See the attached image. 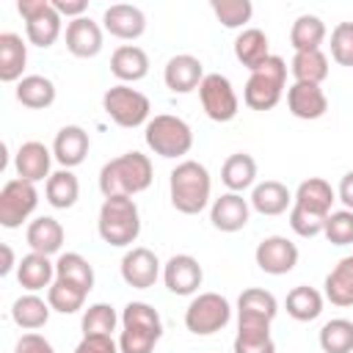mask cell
<instances>
[{"label":"cell","instance_id":"2e32d148","mask_svg":"<svg viewBox=\"0 0 353 353\" xmlns=\"http://www.w3.org/2000/svg\"><path fill=\"white\" fill-rule=\"evenodd\" d=\"M201 279H204V270L199 259L190 254H174L163 265V281L174 295H193L201 287Z\"/></svg>","mask_w":353,"mask_h":353},{"label":"cell","instance_id":"7a4b0ae2","mask_svg":"<svg viewBox=\"0 0 353 353\" xmlns=\"http://www.w3.org/2000/svg\"><path fill=\"white\" fill-rule=\"evenodd\" d=\"M154 179L152 160L141 152H124L113 160H108L99 171V190L105 199L113 196H135L143 193Z\"/></svg>","mask_w":353,"mask_h":353},{"label":"cell","instance_id":"9c48e42d","mask_svg":"<svg viewBox=\"0 0 353 353\" xmlns=\"http://www.w3.org/2000/svg\"><path fill=\"white\" fill-rule=\"evenodd\" d=\"M232 320V306L218 292H199L185 309V328L196 336H210L226 328Z\"/></svg>","mask_w":353,"mask_h":353},{"label":"cell","instance_id":"ba28073f","mask_svg":"<svg viewBox=\"0 0 353 353\" xmlns=\"http://www.w3.org/2000/svg\"><path fill=\"white\" fill-rule=\"evenodd\" d=\"M102 108L110 116V121H116L119 127H141L149 124V113H152V102L146 94H141L138 88H130L124 83L113 85L105 91L102 97Z\"/></svg>","mask_w":353,"mask_h":353},{"label":"cell","instance_id":"d590c367","mask_svg":"<svg viewBox=\"0 0 353 353\" xmlns=\"http://www.w3.org/2000/svg\"><path fill=\"white\" fill-rule=\"evenodd\" d=\"M44 196H47L50 207L69 210V207H74V201L80 196V182H77V176L69 168L52 171L50 179H47V185H44Z\"/></svg>","mask_w":353,"mask_h":353},{"label":"cell","instance_id":"d4e9b609","mask_svg":"<svg viewBox=\"0 0 353 353\" xmlns=\"http://www.w3.org/2000/svg\"><path fill=\"white\" fill-rule=\"evenodd\" d=\"M110 72L124 85L127 83H138V80H143L149 74V55L138 44H121L110 55Z\"/></svg>","mask_w":353,"mask_h":353},{"label":"cell","instance_id":"d6a6232c","mask_svg":"<svg viewBox=\"0 0 353 353\" xmlns=\"http://www.w3.org/2000/svg\"><path fill=\"white\" fill-rule=\"evenodd\" d=\"M17 102L30 110H44L55 102V83L44 74H25L17 83Z\"/></svg>","mask_w":353,"mask_h":353},{"label":"cell","instance_id":"e0dca14e","mask_svg":"<svg viewBox=\"0 0 353 353\" xmlns=\"http://www.w3.org/2000/svg\"><path fill=\"white\" fill-rule=\"evenodd\" d=\"M52 149H47L41 141H25L17 154H14V168H17V176L25 179V182H41V179H50V165H52Z\"/></svg>","mask_w":353,"mask_h":353},{"label":"cell","instance_id":"83f0119b","mask_svg":"<svg viewBox=\"0 0 353 353\" xmlns=\"http://www.w3.org/2000/svg\"><path fill=\"white\" fill-rule=\"evenodd\" d=\"M28 63V44L17 33H0V80L19 83Z\"/></svg>","mask_w":353,"mask_h":353},{"label":"cell","instance_id":"e575fe53","mask_svg":"<svg viewBox=\"0 0 353 353\" xmlns=\"http://www.w3.org/2000/svg\"><path fill=\"white\" fill-rule=\"evenodd\" d=\"M325 41V22L317 14H301L292 28H290V44L295 52H309V50H320V44Z\"/></svg>","mask_w":353,"mask_h":353},{"label":"cell","instance_id":"7bdbcfd3","mask_svg":"<svg viewBox=\"0 0 353 353\" xmlns=\"http://www.w3.org/2000/svg\"><path fill=\"white\" fill-rule=\"evenodd\" d=\"M325 240L331 245H350L353 243V210H336L328 215L325 229H323Z\"/></svg>","mask_w":353,"mask_h":353},{"label":"cell","instance_id":"c3c4849f","mask_svg":"<svg viewBox=\"0 0 353 353\" xmlns=\"http://www.w3.org/2000/svg\"><path fill=\"white\" fill-rule=\"evenodd\" d=\"M50 3H52V8H55L61 17H72V19L85 17V8H88L85 0H50Z\"/></svg>","mask_w":353,"mask_h":353},{"label":"cell","instance_id":"74e56055","mask_svg":"<svg viewBox=\"0 0 353 353\" xmlns=\"http://www.w3.org/2000/svg\"><path fill=\"white\" fill-rule=\"evenodd\" d=\"M290 72L295 83H314L320 85L328 77V58L323 50H309V52H295L290 61Z\"/></svg>","mask_w":353,"mask_h":353},{"label":"cell","instance_id":"ffe728a7","mask_svg":"<svg viewBox=\"0 0 353 353\" xmlns=\"http://www.w3.org/2000/svg\"><path fill=\"white\" fill-rule=\"evenodd\" d=\"M287 108L295 119H303V121H314V119H323L325 110H328V97L320 85L314 83H292L287 88Z\"/></svg>","mask_w":353,"mask_h":353},{"label":"cell","instance_id":"7dc6e473","mask_svg":"<svg viewBox=\"0 0 353 353\" xmlns=\"http://www.w3.org/2000/svg\"><path fill=\"white\" fill-rule=\"evenodd\" d=\"M14 353H55V347H52L41 334L28 331V334H22V336L17 339Z\"/></svg>","mask_w":353,"mask_h":353},{"label":"cell","instance_id":"9a60e30c","mask_svg":"<svg viewBox=\"0 0 353 353\" xmlns=\"http://www.w3.org/2000/svg\"><path fill=\"white\" fill-rule=\"evenodd\" d=\"M121 279L135 290H149L160 279V259L152 248L135 245L121 256Z\"/></svg>","mask_w":353,"mask_h":353},{"label":"cell","instance_id":"681fc988","mask_svg":"<svg viewBox=\"0 0 353 353\" xmlns=\"http://www.w3.org/2000/svg\"><path fill=\"white\" fill-rule=\"evenodd\" d=\"M336 199L345 204V210H353V171H347L336 188Z\"/></svg>","mask_w":353,"mask_h":353},{"label":"cell","instance_id":"8fae6325","mask_svg":"<svg viewBox=\"0 0 353 353\" xmlns=\"http://www.w3.org/2000/svg\"><path fill=\"white\" fill-rule=\"evenodd\" d=\"M199 99H201V108H204L207 119H212L218 124L232 121L240 110V99H237L229 77H223L218 72L204 74V80L199 85Z\"/></svg>","mask_w":353,"mask_h":353},{"label":"cell","instance_id":"52a82bcc","mask_svg":"<svg viewBox=\"0 0 353 353\" xmlns=\"http://www.w3.org/2000/svg\"><path fill=\"white\" fill-rule=\"evenodd\" d=\"M143 141L160 157H182L193 149V130L185 119L160 113L143 127Z\"/></svg>","mask_w":353,"mask_h":353},{"label":"cell","instance_id":"f35d334b","mask_svg":"<svg viewBox=\"0 0 353 353\" xmlns=\"http://www.w3.org/2000/svg\"><path fill=\"white\" fill-rule=\"evenodd\" d=\"M320 347L323 353H353V320L336 317L320 328Z\"/></svg>","mask_w":353,"mask_h":353},{"label":"cell","instance_id":"4316f807","mask_svg":"<svg viewBox=\"0 0 353 353\" xmlns=\"http://www.w3.org/2000/svg\"><path fill=\"white\" fill-rule=\"evenodd\" d=\"M248 204L259 212V215H281L292 207V193L287 185L276 182V179H265L259 185H254Z\"/></svg>","mask_w":353,"mask_h":353},{"label":"cell","instance_id":"484cf974","mask_svg":"<svg viewBox=\"0 0 353 353\" xmlns=\"http://www.w3.org/2000/svg\"><path fill=\"white\" fill-rule=\"evenodd\" d=\"M25 240H28L30 251L44 254V256H52V254H58L61 245H63V226H61L52 215H39L36 221L28 223Z\"/></svg>","mask_w":353,"mask_h":353},{"label":"cell","instance_id":"ac0fdd59","mask_svg":"<svg viewBox=\"0 0 353 353\" xmlns=\"http://www.w3.org/2000/svg\"><path fill=\"white\" fill-rule=\"evenodd\" d=\"M102 25H105V30H108L110 36L124 39V41H135V39H141L143 30H146V14H143L138 6L116 3V6L105 8Z\"/></svg>","mask_w":353,"mask_h":353},{"label":"cell","instance_id":"d6986e66","mask_svg":"<svg viewBox=\"0 0 353 353\" xmlns=\"http://www.w3.org/2000/svg\"><path fill=\"white\" fill-rule=\"evenodd\" d=\"M163 80H165V88L174 91V94H190L201 85L204 80V66L196 55H174L168 58L165 69H163Z\"/></svg>","mask_w":353,"mask_h":353},{"label":"cell","instance_id":"277c9868","mask_svg":"<svg viewBox=\"0 0 353 353\" xmlns=\"http://www.w3.org/2000/svg\"><path fill=\"white\" fill-rule=\"evenodd\" d=\"M163 336V320L154 306L143 301H130L121 312V353H152Z\"/></svg>","mask_w":353,"mask_h":353},{"label":"cell","instance_id":"8992f818","mask_svg":"<svg viewBox=\"0 0 353 353\" xmlns=\"http://www.w3.org/2000/svg\"><path fill=\"white\" fill-rule=\"evenodd\" d=\"M287 83V63L281 55H270L259 69H254L245 80L243 99L251 110H270L279 105Z\"/></svg>","mask_w":353,"mask_h":353},{"label":"cell","instance_id":"836d02e7","mask_svg":"<svg viewBox=\"0 0 353 353\" xmlns=\"http://www.w3.org/2000/svg\"><path fill=\"white\" fill-rule=\"evenodd\" d=\"M221 179L229 188V193H243L256 182V160L245 152H234L221 165Z\"/></svg>","mask_w":353,"mask_h":353},{"label":"cell","instance_id":"bcb514c9","mask_svg":"<svg viewBox=\"0 0 353 353\" xmlns=\"http://www.w3.org/2000/svg\"><path fill=\"white\" fill-rule=\"evenodd\" d=\"M74 353H121V350H119V342H113V336H108V334H88V336L80 339Z\"/></svg>","mask_w":353,"mask_h":353},{"label":"cell","instance_id":"4dcf8cb0","mask_svg":"<svg viewBox=\"0 0 353 353\" xmlns=\"http://www.w3.org/2000/svg\"><path fill=\"white\" fill-rule=\"evenodd\" d=\"M50 301L39 298L36 292H28V295H19L14 303H11V320L22 328V331H36L41 325H47L50 320Z\"/></svg>","mask_w":353,"mask_h":353},{"label":"cell","instance_id":"f907efd6","mask_svg":"<svg viewBox=\"0 0 353 353\" xmlns=\"http://www.w3.org/2000/svg\"><path fill=\"white\" fill-rule=\"evenodd\" d=\"M0 251H3V265H0V276H8V273L14 270V265H19V262H14V251H11V245H8V243H3V245H0Z\"/></svg>","mask_w":353,"mask_h":353},{"label":"cell","instance_id":"6da1fadb","mask_svg":"<svg viewBox=\"0 0 353 353\" xmlns=\"http://www.w3.org/2000/svg\"><path fill=\"white\" fill-rule=\"evenodd\" d=\"M336 201V193L331 182L323 176H309L298 185L290 207V226L298 237H317L325 229L328 215L334 212L331 204Z\"/></svg>","mask_w":353,"mask_h":353},{"label":"cell","instance_id":"44dd1931","mask_svg":"<svg viewBox=\"0 0 353 353\" xmlns=\"http://www.w3.org/2000/svg\"><path fill=\"white\" fill-rule=\"evenodd\" d=\"M248 215H251V204H248V199H243V193H223L210 207L212 226L226 234L240 232L248 223Z\"/></svg>","mask_w":353,"mask_h":353},{"label":"cell","instance_id":"3957f363","mask_svg":"<svg viewBox=\"0 0 353 353\" xmlns=\"http://www.w3.org/2000/svg\"><path fill=\"white\" fill-rule=\"evenodd\" d=\"M212 179L210 171L199 160H182L168 176V196L176 212L182 215H199L210 204Z\"/></svg>","mask_w":353,"mask_h":353},{"label":"cell","instance_id":"ab89813d","mask_svg":"<svg viewBox=\"0 0 353 353\" xmlns=\"http://www.w3.org/2000/svg\"><path fill=\"white\" fill-rule=\"evenodd\" d=\"M85 295H88V292H85L83 287L69 284V281H63V279H55L52 287L47 290V301H50L52 312H61V314H74V312H80L83 303H85Z\"/></svg>","mask_w":353,"mask_h":353},{"label":"cell","instance_id":"60d3db41","mask_svg":"<svg viewBox=\"0 0 353 353\" xmlns=\"http://www.w3.org/2000/svg\"><path fill=\"white\" fill-rule=\"evenodd\" d=\"M116 323H119V314H116V309L110 303H91L83 312L80 328H83V336H88V334H108V336H113Z\"/></svg>","mask_w":353,"mask_h":353},{"label":"cell","instance_id":"7402d4cb","mask_svg":"<svg viewBox=\"0 0 353 353\" xmlns=\"http://www.w3.org/2000/svg\"><path fill=\"white\" fill-rule=\"evenodd\" d=\"M91 149V141H88V132L77 124H66L55 132V141H52V157L55 163H61V168H74L85 160Z\"/></svg>","mask_w":353,"mask_h":353},{"label":"cell","instance_id":"7c38bea8","mask_svg":"<svg viewBox=\"0 0 353 353\" xmlns=\"http://www.w3.org/2000/svg\"><path fill=\"white\" fill-rule=\"evenodd\" d=\"M39 204V190L33 182L25 179H8L0 190V226L6 229H17L22 226V221H28L33 215Z\"/></svg>","mask_w":353,"mask_h":353},{"label":"cell","instance_id":"ee69618b","mask_svg":"<svg viewBox=\"0 0 353 353\" xmlns=\"http://www.w3.org/2000/svg\"><path fill=\"white\" fill-rule=\"evenodd\" d=\"M331 58L339 66H353V22H339L331 30Z\"/></svg>","mask_w":353,"mask_h":353},{"label":"cell","instance_id":"cb8c5ba5","mask_svg":"<svg viewBox=\"0 0 353 353\" xmlns=\"http://www.w3.org/2000/svg\"><path fill=\"white\" fill-rule=\"evenodd\" d=\"M17 281L22 290L28 292H39V290H50L55 281V262H50V256L44 254H25L17 265Z\"/></svg>","mask_w":353,"mask_h":353},{"label":"cell","instance_id":"4fadbf2b","mask_svg":"<svg viewBox=\"0 0 353 353\" xmlns=\"http://www.w3.org/2000/svg\"><path fill=\"white\" fill-rule=\"evenodd\" d=\"M279 314V301L273 292L251 287L237 298V331H270L273 317Z\"/></svg>","mask_w":353,"mask_h":353},{"label":"cell","instance_id":"5b68a950","mask_svg":"<svg viewBox=\"0 0 353 353\" xmlns=\"http://www.w3.org/2000/svg\"><path fill=\"white\" fill-rule=\"evenodd\" d=\"M97 232L113 248L132 245L138 240V234H141V212H138V204L130 196L105 199L102 207H99Z\"/></svg>","mask_w":353,"mask_h":353},{"label":"cell","instance_id":"603a6c76","mask_svg":"<svg viewBox=\"0 0 353 353\" xmlns=\"http://www.w3.org/2000/svg\"><path fill=\"white\" fill-rule=\"evenodd\" d=\"M66 50L74 58H94L102 52V28L91 17L72 19L66 25Z\"/></svg>","mask_w":353,"mask_h":353},{"label":"cell","instance_id":"30bf717a","mask_svg":"<svg viewBox=\"0 0 353 353\" xmlns=\"http://www.w3.org/2000/svg\"><path fill=\"white\" fill-rule=\"evenodd\" d=\"M17 11L25 19V33L33 47H52L61 36V14L52 8L50 0H19Z\"/></svg>","mask_w":353,"mask_h":353},{"label":"cell","instance_id":"b9f144b4","mask_svg":"<svg viewBox=\"0 0 353 353\" xmlns=\"http://www.w3.org/2000/svg\"><path fill=\"white\" fill-rule=\"evenodd\" d=\"M210 8L215 14V19L223 28H232V30L234 28H243L251 19V14H254L251 0H212Z\"/></svg>","mask_w":353,"mask_h":353},{"label":"cell","instance_id":"1f68e13d","mask_svg":"<svg viewBox=\"0 0 353 353\" xmlns=\"http://www.w3.org/2000/svg\"><path fill=\"white\" fill-rule=\"evenodd\" d=\"M325 301L334 306H353V256H342L325 276Z\"/></svg>","mask_w":353,"mask_h":353},{"label":"cell","instance_id":"f6af8a7d","mask_svg":"<svg viewBox=\"0 0 353 353\" xmlns=\"http://www.w3.org/2000/svg\"><path fill=\"white\" fill-rule=\"evenodd\" d=\"M232 347L234 353H276V342L270 339V331H237Z\"/></svg>","mask_w":353,"mask_h":353},{"label":"cell","instance_id":"5bb4252c","mask_svg":"<svg viewBox=\"0 0 353 353\" xmlns=\"http://www.w3.org/2000/svg\"><path fill=\"white\" fill-rule=\"evenodd\" d=\"M254 259H256L262 273L284 276L298 265V245L284 234H270V237L259 240V245L254 251Z\"/></svg>","mask_w":353,"mask_h":353},{"label":"cell","instance_id":"f1b7e54d","mask_svg":"<svg viewBox=\"0 0 353 353\" xmlns=\"http://www.w3.org/2000/svg\"><path fill=\"white\" fill-rule=\"evenodd\" d=\"M234 58L248 69H259L268 58H270V44H268V36L259 30V28H245L237 39H234Z\"/></svg>","mask_w":353,"mask_h":353},{"label":"cell","instance_id":"8d00e7d4","mask_svg":"<svg viewBox=\"0 0 353 353\" xmlns=\"http://www.w3.org/2000/svg\"><path fill=\"white\" fill-rule=\"evenodd\" d=\"M55 279H63V281H69V284H77V287H83L85 292L94 290V268H91V262H88L83 254H77V251H66V254H61V256L55 259Z\"/></svg>","mask_w":353,"mask_h":353},{"label":"cell","instance_id":"f546056e","mask_svg":"<svg viewBox=\"0 0 353 353\" xmlns=\"http://www.w3.org/2000/svg\"><path fill=\"white\" fill-rule=\"evenodd\" d=\"M323 301H325V295H320L314 287L298 284V287H292V290L287 292L284 309H287V314H290L292 320H298V323H312V320H317V317L323 314Z\"/></svg>","mask_w":353,"mask_h":353}]
</instances>
